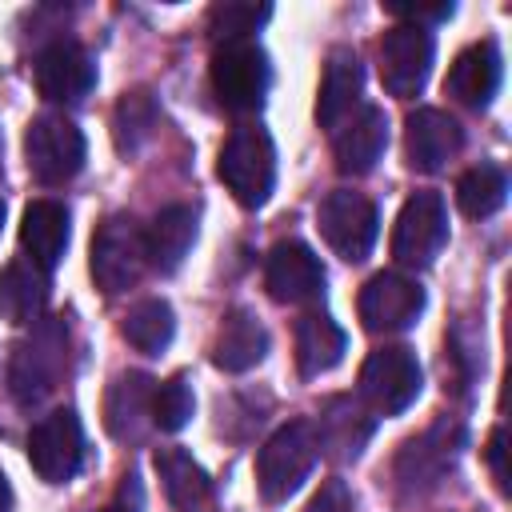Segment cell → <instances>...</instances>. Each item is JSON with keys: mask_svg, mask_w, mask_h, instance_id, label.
I'll list each match as a JSON object with an SVG mask.
<instances>
[{"mask_svg": "<svg viewBox=\"0 0 512 512\" xmlns=\"http://www.w3.org/2000/svg\"><path fill=\"white\" fill-rule=\"evenodd\" d=\"M464 148V128L440 108H416L404 124V152L416 172H440Z\"/></svg>", "mask_w": 512, "mask_h": 512, "instance_id": "2e32d148", "label": "cell"}, {"mask_svg": "<svg viewBox=\"0 0 512 512\" xmlns=\"http://www.w3.org/2000/svg\"><path fill=\"white\" fill-rule=\"evenodd\" d=\"M432 56H436V44H432L428 28H416V24L388 28L384 40H380V80H384V88L400 100L416 96L428 84Z\"/></svg>", "mask_w": 512, "mask_h": 512, "instance_id": "8fae6325", "label": "cell"}, {"mask_svg": "<svg viewBox=\"0 0 512 512\" xmlns=\"http://www.w3.org/2000/svg\"><path fill=\"white\" fill-rule=\"evenodd\" d=\"M156 128V100L148 92H124V100L116 104L112 116V132H116V148L120 152H136Z\"/></svg>", "mask_w": 512, "mask_h": 512, "instance_id": "f546056e", "label": "cell"}, {"mask_svg": "<svg viewBox=\"0 0 512 512\" xmlns=\"http://www.w3.org/2000/svg\"><path fill=\"white\" fill-rule=\"evenodd\" d=\"M192 408H196V396L188 376H172L152 392V424L160 432H180L192 420Z\"/></svg>", "mask_w": 512, "mask_h": 512, "instance_id": "1f68e13d", "label": "cell"}, {"mask_svg": "<svg viewBox=\"0 0 512 512\" xmlns=\"http://www.w3.org/2000/svg\"><path fill=\"white\" fill-rule=\"evenodd\" d=\"M0 224H4V200H0Z\"/></svg>", "mask_w": 512, "mask_h": 512, "instance_id": "74e56055", "label": "cell"}, {"mask_svg": "<svg viewBox=\"0 0 512 512\" xmlns=\"http://www.w3.org/2000/svg\"><path fill=\"white\" fill-rule=\"evenodd\" d=\"M348 336L328 312H308L296 324V368L304 376H324L344 360Z\"/></svg>", "mask_w": 512, "mask_h": 512, "instance_id": "603a6c76", "label": "cell"}, {"mask_svg": "<svg viewBox=\"0 0 512 512\" xmlns=\"http://www.w3.org/2000/svg\"><path fill=\"white\" fill-rule=\"evenodd\" d=\"M320 232L336 256H344L348 264H360L372 252L376 232H380L376 204L364 192L336 188L320 200Z\"/></svg>", "mask_w": 512, "mask_h": 512, "instance_id": "ba28073f", "label": "cell"}, {"mask_svg": "<svg viewBox=\"0 0 512 512\" xmlns=\"http://www.w3.org/2000/svg\"><path fill=\"white\" fill-rule=\"evenodd\" d=\"M448 240V208L440 192H416L404 200L396 228H392V256L400 264L424 268Z\"/></svg>", "mask_w": 512, "mask_h": 512, "instance_id": "30bf717a", "label": "cell"}, {"mask_svg": "<svg viewBox=\"0 0 512 512\" xmlns=\"http://www.w3.org/2000/svg\"><path fill=\"white\" fill-rule=\"evenodd\" d=\"M216 172H220L224 188L244 208H260L272 196V184H276V148H272V136L264 128H256V124L236 128L224 140V148H220Z\"/></svg>", "mask_w": 512, "mask_h": 512, "instance_id": "3957f363", "label": "cell"}, {"mask_svg": "<svg viewBox=\"0 0 512 512\" xmlns=\"http://www.w3.org/2000/svg\"><path fill=\"white\" fill-rule=\"evenodd\" d=\"M392 12L396 16H404L408 24H416V28H424V24H432V20H448L452 16V4H392Z\"/></svg>", "mask_w": 512, "mask_h": 512, "instance_id": "836d02e7", "label": "cell"}, {"mask_svg": "<svg viewBox=\"0 0 512 512\" xmlns=\"http://www.w3.org/2000/svg\"><path fill=\"white\" fill-rule=\"evenodd\" d=\"M96 84V64L76 40H52L36 56V88L52 104H76Z\"/></svg>", "mask_w": 512, "mask_h": 512, "instance_id": "9a60e30c", "label": "cell"}, {"mask_svg": "<svg viewBox=\"0 0 512 512\" xmlns=\"http://www.w3.org/2000/svg\"><path fill=\"white\" fill-rule=\"evenodd\" d=\"M264 356H268V332H264V324L252 312L232 308L220 320V332L212 340V364L224 368V372H248Z\"/></svg>", "mask_w": 512, "mask_h": 512, "instance_id": "44dd1931", "label": "cell"}, {"mask_svg": "<svg viewBox=\"0 0 512 512\" xmlns=\"http://www.w3.org/2000/svg\"><path fill=\"white\" fill-rule=\"evenodd\" d=\"M320 460V436L312 420H288L284 428H276L260 456H256V488L268 504L288 500L316 468Z\"/></svg>", "mask_w": 512, "mask_h": 512, "instance_id": "6da1fadb", "label": "cell"}, {"mask_svg": "<svg viewBox=\"0 0 512 512\" xmlns=\"http://www.w3.org/2000/svg\"><path fill=\"white\" fill-rule=\"evenodd\" d=\"M268 16H272L268 4L224 0V4H212V12H208V32H212L220 44H236V40H248Z\"/></svg>", "mask_w": 512, "mask_h": 512, "instance_id": "4dcf8cb0", "label": "cell"}, {"mask_svg": "<svg viewBox=\"0 0 512 512\" xmlns=\"http://www.w3.org/2000/svg\"><path fill=\"white\" fill-rule=\"evenodd\" d=\"M424 312V288L400 272H376L360 288V320L368 332H404Z\"/></svg>", "mask_w": 512, "mask_h": 512, "instance_id": "4fadbf2b", "label": "cell"}, {"mask_svg": "<svg viewBox=\"0 0 512 512\" xmlns=\"http://www.w3.org/2000/svg\"><path fill=\"white\" fill-rule=\"evenodd\" d=\"M272 64L256 40L220 44L212 52V88L228 112H256L268 96Z\"/></svg>", "mask_w": 512, "mask_h": 512, "instance_id": "277c9868", "label": "cell"}, {"mask_svg": "<svg viewBox=\"0 0 512 512\" xmlns=\"http://www.w3.org/2000/svg\"><path fill=\"white\" fill-rule=\"evenodd\" d=\"M48 300V284L44 272L28 260H12L0 272V316L8 324H36Z\"/></svg>", "mask_w": 512, "mask_h": 512, "instance_id": "4316f807", "label": "cell"}, {"mask_svg": "<svg viewBox=\"0 0 512 512\" xmlns=\"http://www.w3.org/2000/svg\"><path fill=\"white\" fill-rule=\"evenodd\" d=\"M156 472H160L168 504H176L180 512H196V508L208 504L212 480H208V472L184 448H160L156 452Z\"/></svg>", "mask_w": 512, "mask_h": 512, "instance_id": "484cf974", "label": "cell"}, {"mask_svg": "<svg viewBox=\"0 0 512 512\" xmlns=\"http://www.w3.org/2000/svg\"><path fill=\"white\" fill-rule=\"evenodd\" d=\"M456 448H460V428L448 424V420H440V424H432L428 432L412 436V440L400 448V456H396V484H400V492H404V496H424V492H432V488L444 480V472L452 468Z\"/></svg>", "mask_w": 512, "mask_h": 512, "instance_id": "7c38bea8", "label": "cell"}, {"mask_svg": "<svg viewBox=\"0 0 512 512\" xmlns=\"http://www.w3.org/2000/svg\"><path fill=\"white\" fill-rule=\"evenodd\" d=\"M64 360H68V328H64V320H56V316L36 320L32 336H24L12 348V364H8L12 400L24 404V408L40 404L60 384Z\"/></svg>", "mask_w": 512, "mask_h": 512, "instance_id": "7a4b0ae2", "label": "cell"}, {"mask_svg": "<svg viewBox=\"0 0 512 512\" xmlns=\"http://www.w3.org/2000/svg\"><path fill=\"white\" fill-rule=\"evenodd\" d=\"M384 144H388V116H384V108L360 104V108L336 128V140H332L336 168H340L344 176H364V172H372L376 160L384 156Z\"/></svg>", "mask_w": 512, "mask_h": 512, "instance_id": "e0dca14e", "label": "cell"}, {"mask_svg": "<svg viewBox=\"0 0 512 512\" xmlns=\"http://www.w3.org/2000/svg\"><path fill=\"white\" fill-rule=\"evenodd\" d=\"M196 240V208L192 204H168L152 216L148 232H144V248H148V264H156L160 272H176L180 260L188 256Z\"/></svg>", "mask_w": 512, "mask_h": 512, "instance_id": "7402d4cb", "label": "cell"}, {"mask_svg": "<svg viewBox=\"0 0 512 512\" xmlns=\"http://www.w3.org/2000/svg\"><path fill=\"white\" fill-rule=\"evenodd\" d=\"M0 512H12V484L4 472H0Z\"/></svg>", "mask_w": 512, "mask_h": 512, "instance_id": "d590c367", "label": "cell"}, {"mask_svg": "<svg viewBox=\"0 0 512 512\" xmlns=\"http://www.w3.org/2000/svg\"><path fill=\"white\" fill-rule=\"evenodd\" d=\"M96 512H128V508H96Z\"/></svg>", "mask_w": 512, "mask_h": 512, "instance_id": "8d00e7d4", "label": "cell"}, {"mask_svg": "<svg viewBox=\"0 0 512 512\" xmlns=\"http://www.w3.org/2000/svg\"><path fill=\"white\" fill-rule=\"evenodd\" d=\"M304 512H352V492H348V484H344V480H328V484L308 500Z\"/></svg>", "mask_w": 512, "mask_h": 512, "instance_id": "d6a6232c", "label": "cell"}, {"mask_svg": "<svg viewBox=\"0 0 512 512\" xmlns=\"http://www.w3.org/2000/svg\"><path fill=\"white\" fill-rule=\"evenodd\" d=\"M24 156L40 184H64L84 168V132L68 116H36L24 132Z\"/></svg>", "mask_w": 512, "mask_h": 512, "instance_id": "52a82bcc", "label": "cell"}, {"mask_svg": "<svg viewBox=\"0 0 512 512\" xmlns=\"http://www.w3.org/2000/svg\"><path fill=\"white\" fill-rule=\"evenodd\" d=\"M316 436H320V448H328L332 460H352V456H360V448H364L368 436H372V416H368L356 400L336 396V400H328V408L320 412Z\"/></svg>", "mask_w": 512, "mask_h": 512, "instance_id": "cb8c5ba5", "label": "cell"}, {"mask_svg": "<svg viewBox=\"0 0 512 512\" xmlns=\"http://www.w3.org/2000/svg\"><path fill=\"white\" fill-rule=\"evenodd\" d=\"M152 380L144 372H128V376H116L112 388H108V400H104V424L116 440H136L140 428H144V416L152 412Z\"/></svg>", "mask_w": 512, "mask_h": 512, "instance_id": "d4e9b609", "label": "cell"}, {"mask_svg": "<svg viewBox=\"0 0 512 512\" xmlns=\"http://www.w3.org/2000/svg\"><path fill=\"white\" fill-rule=\"evenodd\" d=\"M20 244L28 252V264L52 272L68 248V208L60 200H32L20 216Z\"/></svg>", "mask_w": 512, "mask_h": 512, "instance_id": "d6986e66", "label": "cell"}, {"mask_svg": "<svg viewBox=\"0 0 512 512\" xmlns=\"http://www.w3.org/2000/svg\"><path fill=\"white\" fill-rule=\"evenodd\" d=\"M448 96H456L460 104L468 108H484L496 88H500V52L492 40H480V44H468L452 68H448V80H444Z\"/></svg>", "mask_w": 512, "mask_h": 512, "instance_id": "ffe728a7", "label": "cell"}, {"mask_svg": "<svg viewBox=\"0 0 512 512\" xmlns=\"http://www.w3.org/2000/svg\"><path fill=\"white\" fill-rule=\"evenodd\" d=\"M148 264V248H144V232L128 220V216H108L96 236H92V280L104 296H120L128 292L140 272Z\"/></svg>", "mask_w": 512, "mask_h": 512, "instance_id": "5b68a950", "label": "cell"}, {"mask_svg": "<svg viewBox=\"0 0 512 512\" xmlns=\"http://www.w3.org/2000/svg\"><path fill=\"white\" fill-rule=\"evenodd\" d=\"M360 396L368 400L372 412L396 416L420 396V360L404 344H388L368 352L360 368Z\"/></svg>", "mask_w": 512, "mask_h": 512, "instance_id": "8992f818", "label": "cell"}, {"mask_svg": "<svg viewBox=\"0 0 512 512\" xmlns=\"http://www.w3.org/2000/svg\"><path fill=\"white\" fill-rule=\"evenodd\" d=\"M264 284L280 304H304L324 292L320 256L300 240H280L264 260Z\"/></svg>", "mask_w": 512, "mask_h": 512, "instance_id": "5bb4252c", "label": "cell"}, {"mask_svg": "<svg viewBox=\"0 0 512 512\" xmlns=\"http://www.w3.org/2000/svg\"><path fill=\"white\" fill-rule=\"evenodd\" d=\"M172 336H176V312H172L168 300H156L152 296V300H140V304L128 308V316H124V340L136 352L160 356L172 344Z\"/></svg>", "mask_w": 512, "mask_h": 512, "instance_id": "83f0119b", "label": "cell"}, {"mask_svg": "<svg viewBox=\"0 0 512 512\" xmlns=\"http://www.w3.org/2000/svg\"><path fill=\"white\" fill-rule=\"evenodd\" d=\"M84 460V432L72 408L40 416L28 432V464L44 484H68Z\"/></svg>", "mask_w": 512, "mask_h": 512, "instance_id": "9c48e42d", "label": "cell"}, {"mask_svg": "<svg viewBox=\"0 0 512 512\" xmlns=\"http://www.w3.org/2000/svg\"><path fill=\"white\" fill-rule=\"evenodd\" d=\"M360 88H364L360 56L352 48H332L328 60H324L320 96H316V120H320V128H340L356 112Z\"/></svg>", "mask_w": 512, "mask_h": 512, "instance_id": "ac0fdd59", "label": "cell"}, {"mask_svg": "<svg viewBox=\"0 0 512 512\" xmlns=\"http://www.w3.org/2000/svg\"><path fill=\"white\" fill-rule=\"evenodd\" d=\"M456 200H460V212L472 216V220H484V216L500 212L504 200H508V176H504V168H496V164L468 168L460 176V184H456Z\"/></svg>", "mask_w": 512, "mask_h": 512, "instance_id": "f1b7e54d", "label": "cell"}, {"mask_svg": "<svg viewBox=\"0 0 512 512\" xmlns=\"http://www.w3.org/2000/svg\"><path fill=\"white\" fill-rule=\"evenodd\" d=\"M488 468H492L496 484L508 488V472H504V428H496L492 440H488Z\"/></svg>", "mask_w": 512, "mask_h": 512, "instance_id": "e575fe53", "label": "cell"}]
</instances>
